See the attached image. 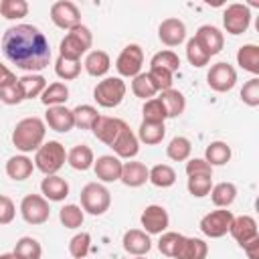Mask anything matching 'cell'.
<instances>
[{
	"instance_id": "obj_1",
	"label": "cell",
	"mask_w": 259,
	"mask_h": 259,
	"mask_svg": "<svg viewBox=\"0 0 259 259\" xmlns=\"http://www.w3.org/2000/svg\"><path fill=\"white\" fill-rule=\"evenodd\" d=\"M4 57L22 71H42L51 61V45L34 24L10 26L2 36Z\"/></svg>"
},
{
	"instance_id": "obj_2",
	"label": "cell",
	"mask_w": 259,
	"mask_h": 259,
	"mask_svg": "<svg viewBox=\"0 0 259 259\" xmlns=\"http://www.w3.org/2000/svg\"><path fill=\"white\" fill-rule=\"evenodd\" d=\"M45 121L40 117H24L16 123L14 132H12V144L16 146V150L20 152H36L42 142H45Z\"/></svg>"
},
{
	"instance_id": "obj_3",
	"label": "cell",
	"mask_w": 259,
	"mask_h": 259,
	"mask_svg": "<svg viewBox=\"0 0 259 259\" xmlns=\"http://www.w3.org/2000/svg\"><path fill=\"white\" fill-rule=\"evenodd\" d=\"M93 42V34L87 26L79 24L75 28H71L65 38L59 45V57L69 59V61H79L83 53H87V49H91Z\"/></svg>"
},
{
	"instance_id": "obj_4",
	"label": "cell",
	"mask_w": 259,
	"mask_h": 259,
	"mask_svg": "<svg viewBox=\"0 0 259 259\" xmlns=\"http://www.w3.org/2000/svg\"><path fill=\"white\" fill-rule=\"evenodd\" d=\"M65 160H67L65 146H63L61 142H55V140L42 144V146L36 150V154H34V166H36L42 174H47V176L57 174V172L63 168Z\"/></svg>"
},
{
	"instance_id": "obj_5",
	"label": "cell",
	"mask_w": 259,
	"mask_h": 259,
	"mask_svg": "<svg viewBox=\"0 0 259 259\" xmlns=\"http://www.w3.org/2000/svg\"><path fill=\"white\" fill-rule=\"evenodd\" d=\"M125 83L119 77H105L103 81H99L93 89V99L97 101V105L111 109L117 107L123 97H125Z\"/></svg>"
},
{
	"instance_id": "obj_6",
	"label": "cell",
	"mask_w": 259,
	"mask_h": 259,
	"mask_svg": "<svg viewBox=\"0 0 259 259\" xmlns=\"http://www.w3.org/2000/svg\"><path fill=\"white\" fill-rule=\"evenodd\" d=\"M81 206H83V210H87L89 214H95V217H99V214H103L107 208H109V204H111V194H109V190L103 186V184H99V182H89V184H85L83 188H81Z\"/></svg>"
},
{
	"instance_id": "obj_7",
	"label": "cell",
	"mask_w": 259,
	"mask_h": 259,
	"mask_svg": "<svg viewBox=\"0 0 259 259\" xmlns=\"http://www.w3.org/2000/svg\"><path fill=\"white\" fill-rule=\"evenodd\" d=\"M20 214L28 225H42L51 217L49 200L40 194H26L20 202Z\"/></svg>"
},
{
	"instance_id": "obj_8",
	"label": "cell",
	"mask_w": 259,
	"mask_h": 259,
	"mask_svg": "<svg viewBox=\"0 0 259 259\" xmlns=\"http://www.w3.org/2000/svg\"><path fill=\"white\" fill-rule=\"evenodd\" d=\"M233 219H235V214L231 210L217 208V210H212V212H208L200 219V231L210 239H219V237L229 233Z\"/></svg>"
},
{
	"instance_id": "obj_9",
	"label": "cell",
	"mask_w": 259,
	"mask_h": 259,
	"mask_svg": "<svg viewBox=\"0 0 259 259\" xmlns=\"http://www.w3.org/2000/svg\"><path fill=\"white\" fill-rule=\"evenodd\" d=\"M142 65H144V51L140 45H127L123 47V51L119 53L117 61H115V69L121 77H136L140 75L142 71Z\"/></svg>"
},
{
	"instance_id": "obj_10",
	"label": "cell",
	"mask_w": 259,
	"mask_h": 259,
	"mask_svg": "<svg viewBox=\"0 0 259 259\" xmlns=\"http://www.w3.org/2000/svg\"><path fill=\"white\" fill-rule=\"evenodd\" d=\"M206 83L217 93L231 91L235 87V83H237V71H235L233 65L221 61V63H217V65L210 67V71L206 75Z\"/></svg>"
},
{
	"instance_id": "obj_11",
	"label": "cell",
	"mask_w": 259,
	"mask_h": 259,
	"mask_svg": "<svg viewBox=\"0 0 259 259\" xmlns=\"http://www.w3.org/2000/svg\"><path fill=\"white\" fill-rule=\"evenodd\" d=\"M51 20L63 30H71L81 24V12L71 0H59L51 6Z\"/></svg>"
},
{
	"instance_id": "obj_12",
	"label": "cell",
	"mask_w": 259,
	"mask_h": 259,
	"mask_svg": "<svg viewBox=\"0 0 259 259\" xmlns=\"http://www.w3.org/2000/svg\"><path fill=\"white\" fill-rule=\"evenodd\" d=\"M251 24V10L245 4H231L223 14V26L229 34H243Z\"/></svg>"
},
{
	"instance_id": "obj_13",
	"label": "cell",
	"mask_w": 259,
	"mask_h": 259,
	"mask_svg": "<svg viewBox=\"0 0 259 259\" xmlns=\"http://www.w3.org/2000/svg\"><path fill=\"white\" fill-rule=\"evenodd\" d=\"M168 223H170V217L166 208L160 204H150L142 212V227L148 235H162L168 229Z\"/></svg>"
},
{
	"instance_id": "obj_14",
	"label": "cell",
	"mask_w": 259,
	"mask_h": 259,
	"mask_svg": "<svg viewBox=\"0 0 259 259\" xmlns=\"http://www.w3.org/2000/svg\"><path fill=\"white\" fill-rule=\"evenodd\" d=\"M45 123L59 134H67L75 127V117H73V109H67L65 105H53L47 109L45 113Z\"/></svg>"
},
{
	"instance_id": "obj_15",
	"label": "cell",
	"mask_w": 259,
	"mask_h": 259,
	"mask_svg": "<svg viewBox=\"0 0 259 259\" xmlns=\"http://www.w3.org/2000/svg\"><path fill=\"white\" fill-rule=\"evenodd\" d=\"M194 38L198 40V45L204 49V53H206L208 57L219 55V53L223 51V45H225L223 32H221L217 26H212V24H202V26L196 30Z\"/></svg>"
},
{
	"instance_id": "obj_16",
	"label": "cell",
	"mask_w": 259,
	"mask_h": 259,
	"mask_svg": "<svg viewBox=\"0 0 259 259\" xmlns=\"http://www.w3.org/2000/svg\"><path fill=\"white\" fill-rule=\"evenodd\" d=\"M123 125H125V121H123V119H119V117L99 115V117L95 119V123H93L91 132H93V136H95L99 142H103V144L111 146V144H113V140L117 138V134H119V130H121Z\"/></svg>"
},
{
	"instance_id": "obj_17",
	"label": "cell",
	"mask_w": 259,
	"mask_h": 259,
	"mask_svg": "<svg viewBox=\"0 0 259 259\" xmlns=\"http://www.w3.org/2000/svg\"><path fill=\"white\" fill-rule=\"evenodd\" d=\"M113 152H115V156L117 158H134L138 152H140V142H138V136L130 130V125L125 123L121 130H119V134H117V138L113 140V144L109 146Z\"/></svg>"
},
{
	"instance_id": "obj_18",
	"label": "cell",
	"mask_w": 259,
	"mask_h": 259,
	"mask_svg": "<svg viewBox=\"0 0 259 259\" xmlns=\"http://www.w3.org/2000/svg\"><path fill=\"white\" fill-rule=\"evenodd\" d=\"M229 233L233 235V239L243 247L247 245L249 241H253L255 237H259V231H257V221L249 214H241V217H235L233 223H231V229Z\"/></svg>"
},
{
	"instance_id": "obj_19",
	"label": "cell",
	"mask_w": 259,
	"mask_h": 259,
	"mask_svg": "<svg viewBox=\"0 0 259 259\" xmlns=\"http://www.w3.org/2000/svg\"><path fill=\"white\" fill-rule=\"evenodd\" d=\"M121 160L117 156H111V154H105V156H99L95 162H93V170H95V176L101 180V182H115L119 180L121 176Z\"/></svg>"
},
{
	"instance_id": "obj_20",
	"label": "cell",
	"mask_w": 259,
	"mask_h": 259,
	"mask_svg": "<svg viewBox=\"0 0 259 259\" xmlns=\"http://www.w3.org/2000/svg\"><path fill=\"white\" fill-rule=\"evenodd\" d=\"M121 245L125 249V253L134 255V257H142L146 255L150 249H152V241H150V235L146 231H140V229H130L123 233V239H121Z\"/></svg>"
},
{
	"instance_id": "obj_21",
	"label": "cell",
	"mask_w": 259,
	"mask_h": 259,
	"mask_svg": "<svg viewBox=\"0 0 259 259\" xmlns=\"http://www.w3.org/2000/svg\"><path fill=\"white\" fill-rule=\"evenodd\" d=\"M206 255H208V245L202 239L182 235L172 259H206Z\"/></svg>"
},
{
	"instance_id": "obj_22",
	"label": "cell",
	"mask_w": 259,
	"mask_h": 259,
	"mask_svg": "<svg viewBox=\"0 0 259 259\" xmlns=\"http://www.w3.org/2000/svg\"><path fill=\"white\" fill-rule=\"evenodd\" d=\"M158 36L166 47H178L186 38V26L180 18H166L158 28Z\"/></svg>"
},
{
	"instance_id": "obj_23",
	"label": "cell",
	"mask_w": 259,
	"mask_h": 259,
	"mask_svg": "<svg viewBox=\"0 0 259 259\" xmlns=\"http://www.w3.org/2000/svg\"><path fill=\"white\" fill-rule=\"evenodd\" d=\"M40 192L47 200H53V202H61L69 196V184L65 178L57 176V174H51L47 178H42L40 182Z\"/></svg>"
},
{
	"instance_id": "obj_24",
	"label": "cell",
	"mask_w": 259,
	"mask_h": 259,
	"mask_svg": "<svg viewBox=\"0 0 259 259\" xmlns=\"http://www.w3.org/2000/svg\"><path fill=\"white\" fill-rule=\"evenodd\" d=\"M148 174H150V168L146 164H142V162H125L121 166L119 180L130 188H138V186L148 182Z\"/></svg>"
},
{
	"instance_id": "obj_25",
	"label": "cell",
	"mask_w": 259,
	"mask_h": 259,
	"mask_svg": "<svg viewBox=\"0 0 259 259\" xmlns=\"http://www.w3.org/2000/svg\"><path fill=\"white\" fill-rule=\"evenodd\" d=\"M67 162H69L71 168L85 172V170H89V168L93 166V162H95V160H93V150H91L87 144H77V146H73V148L69 150Z\"/></svg>"
},
{
	"instance_id": "obj_26",
	"label": "cell",
	"mask_w": 259,
	"mask_h": 259,
	"mask_svg": "<svg viewBox=\"0 0 259 259\" xmlns=\"http://www.w3.org/2000/svg\"><path fill=\"white\" fill-rule=\"evenodd\" d=\"M83 67L91 77H103L111 67V59H109V55L105 51H91L85 57Z\"/></svg>"
},
{
	"instance_id": "obj_27",
	"label": "cell",
	"mask_w": 259,
	"mask_h": 259,
	"mask_svg": "<svg viewBox=\"0 0 259 259\" xmlns=\"http://www.w3.org/2000/svg\"><path fill=\"white\" fill-rule=\"evenodd\" d=\"M237 198V186L233 182H219L210 188V200L217 208H229Z\"/></svg>"
},
{
	"instance_id": "obj_28",
	"label": "cell",
	"mask_w": 259,
	"mask_h": 259,
	"mask_svg": "<svg viewBox=\"0 0 259 259\" xmlns=\"http://www.w3.org/2000/svg\"><path fill=\"white\" fill-rule=\"evenodd\" d=\"M34 170V164L26 156H12L6 162V174L12 180H26Z\"/></svg>"
},
{
	"instance_id": "obj_29",
	"label": "cell",
	"mask_w": 259,
	"mask_h": 259,
	"mask_svg": "<svg viewBox=\"0 0 259 259\" xmlns=\"http://www.w3.org/2000/svg\"><path fill=\"white\" fill-rule=\"evenodd\" d=\"M160 101L164 103L166 117H178L184 111V107H186V99H184V95L178 89H166V91H162Z\"/></svg>"
},
{
	"instance_id": "obj_30",
	"label": "cell",
	"mask_w": 259,
	"mask_h": 259,
	"mask_svg": "<svg viewBox=\"0 0 259 259\" xmlns=\"http://www.w3.org/2000/svg\"><path fill=\"white\" fill-rule=\"evenodd\" d=\"M18 85L22 89V95L24 99H34V97H40L42 91L47 89V79L42 75H24L18 79Z\"/></svg>"
},
{
	"instance_id": "obj_31",
	"label": "cell",
	"mask_w": 259,
	"mask_h": 259,
	"mask_svg": "<svg viewBox=\"0 0 259 259\" xmlns=\"http://www.w3.org/2000/svg\"><path fill=\"white\" fill-rule=\"evenodd\" d=\"M237 63L245 71L257 75L259 73V47L257 45H243L237 51Z\"/></svg>"
},
{
	"instance_id": "obj_32",
	"label": "cell",
	"mask_w": 259,
	"mask_h": 259,
	"mask_svg": "<svg viewBox=\"0 0 259 259\" xmlns=\"http://www.w3.org/2000/svg\"><path fill=\"white\" fill-rule=\"evenodd\" d=\"M67 99H69V87H67L65 83H61V81L47 85V89H45L42 95H40V101H42L47 107H53V105H65Z\"/></svg>"
},
{
	"instance_id": "obj_33",
	"label": "cell",
	"mask_w": 259,
	"mask_h": 259,
	"mask_svg": "<svg viewBox=\"0 0 259 259\" xmlns=\"http://www.w3.org/2000/svg\"><path fill=\"white\" fill-rule=\"evenodd\" d=\"M166 136V127L164 123H150V121H142L138 127V142H144L148 146L160 144Z\"/></svg>"
},
{
	"instance_id": "obj_34",
	"label": "cell",
	"mask_w": 259,
	"mask_h": 259,
	"mask_svg": "<svg viewBox=\"0 0 259 259\" xmlns=\"http://www.w3.org/2000/svg\"><path fill=\"white\" fill-rule=\"evenodd\" d=\"M204 160L210 166H223L231 160V146L227 142H210L204 150Z\"/></svg>"
},
{
	"instance_id": "obj_35",
	"label": "cell",
	"mask_w": 259,
	"mask_h": 259,
	"mask_svg": "<svg viewBox=\"0 0 259 259\" xmlns=\"http://www.w3.org/2000/svg\"><path fill=\"white\" fill-rule=\"evenodd\" d=\"M148 180L158 188H168V186H172L176 182V172L168 164H156L154 168H150Z\"/></svg>"
},
{
	"instance_id": "obj_36",
	"label": "cell",
	"mask_w": 259,
	"mask_h": 259,
	"mask_svg": "<svg viewBox=\"0 0 259 259\" xmlns=\"http://www.w3.org/2000/svg\"><path fill=\"white\" fill-rule=\"evenodd\" d=\"M12 253H14L16 259H40L42 247H40V243H38L36 239H32V237H22V239L16 241Z\"/></svg>"
},
{
	"instance_id": "obj_37",
	"label": "cell",
	"mask_w": 259,
	"mask_h": 259,
	"mask_svg": "<svg viewBox=\"0 0 259 259\" xmlns=\"http://www.w3.org/2000/svg\"><path fill=\"white\" fill-rule=\"evenodd\" d=\"M190 152H192V146H190V140L184 138V136H176L170 140V144L166 146V154L170 160L174 162H184L190 158Z\"/></svg>"
},
{
	"instance_id": "obj_38",
	"label": "cell",
	"mask_w": 259,
	"mask_h": 259,
	"mask_svg": "<svg viewBox=\"0 0 259 259\" xmlns=\"http://www.w3.org/2000/svg\"><path fill=\"white\" fill-rule=\"evenodd\" d=\"M142 115L144 119L142 121H150V123H164L166 117V109H164V103L160 101V97H152L144 103L142 107Z\"/></svg>"
},
{
	"instance_id": "obj_39",
	"label": "cell",
	"mask_w": 259,
	"mask_h": 259,
	"mask_svg": "<svg viewBox=\"0 0 259 259\" xmlns=\"http://www.w3.org/2000/svg\"><path fill=\"white\" fill-rule=\"evenodd\" d=\"M83 208L77 206V204H65L61 210H59V221L65 229H77L83 225Z\"/></svg>"
},
{
	"instance_id": "obj_40",
	"label": "cell",
	"mask_w": 259,
	"mask_h": 259,
	"mask_svg": "<svg viewBox=\"0 0 259 259\" xmlns=\"http://www.w3.org/2000/svg\"><path fill=\"white\" fill-rule=\"evenodd\" d=\"M73 117H75V125L77 127H81V130H91L93 127V123H95V119L99 117V113H97V109L93 107V105H77L75 109H73Z\"/></svg>"
},
{
	"instance_id": "obj_41",
	"label": "cell",
	"mask_w": 259,
	"mask_h": 259,
	"mask_svg": "<svg viewBox=\"0 0 259 259\" xmlns=\"http://www.w3.org/2000/svg\"><path fill=\"white\" fill-rule=\"evenodd\" d=\"M55 73H57V77H61L63 81H73V79H77L79 73H81V61H69V59L59 57L57 63H55Z\"/></svg>"
},
{
	"instance_id": "obj_42",
	"label": "cell",
	"mask_w": 259,
	"mask_h": 259,
	"mask_svg": "<svg viewBox=\"0 0 259 259\" xmlns=\"http://www.w3.org/2000/svg\"><path fill=\"white\" fill-rule=\"evenodd\" d=\"M132 91H134V95L136 97H140V99H152L158 91H156V87L152 85V81H150V77H148V73H140V75H136L134 77V81H132Z\"/></svg>"
},
{
	"instance_id": "obj_43",
	"label": "cell",
	"mask_w": 259,
	"mask_h": 259,
	"mask_svg": "<svg viewBox=\"0 0 259 259\" xmlns=\"http://www.w3.org/2000/svg\"><path fill=\"white\" fill-rule=\"evenodd\" d=\"M186 188H188V192H190L192 196L202 198V196L210 194V188H212V176H188Z\"/></svg>"
},
{
	"instance_id": "obj_44",
	"label": "cell",
	"mask_w": 259,
	"mask_h": 259,
	"mask_svg": "<svg viewBox=\"0 0 259 259\" xmlns=\"http://www.w3.org/2000/svg\"><path fill=\"white\" fill-rule=\"evenodd\" d=\"M91 247V235L89 233H77L71 241H69V253L75 259H85Z\"/></svg>"
},
{
	"instance_id": "obj_45",
	"label": "cell",
	"mask_w": 259,
	"mask_h": 259,
	"mask_svg": "<svg viewBox=\"0 0 259 259\" xmlns=\"http://www.w3.org/2000/svg\"><path fill=\"white\" fill-rule=\"evenodd\" d=\"M186 59H188V63L192 67H204L210 61V57L204 53V49L198 45V40L194 36L186 42Z\"/></svg>"
},
{
	"instance_id": "obj_46",
	"label": "cell",
	"mask_w": 259,
	"mask_h": 259,
	"mask_svg": "<svg viewBox=\"0 0 259 259\" xmlns=\"http://www.w3.org/2000/svg\"><path fill=\"white\" fill-rule=\"evenodd\" d=\"M150 67H162V69H168L170 73H174L180 67V59H178V55L174 51H160V53H156L152 57Z\"/></svg>"
},
{
	"instance_id": "obj_47",
	"label": "cell",
	"mask_w": 259,
	"mask_h": 259,
	"mask_svg": "<svg viewBox=\"0 0 259 259\" xmlns=\"http://www.w3.org/2000/svg\"><path fill=\"white\" fill-rule=\"evenodd\" d=\"M172 75L168 69H162V67H150L148 71V77L152 81V85L156 87V91H166V89H172Z\"/></svg>"
},
{
	"instance_id": "obj_48",
	"label": "cell",
	"mask_w": 259,
	"mask_h": 259,
	"mask_svg": "<svg viewBox=\"0 0 259 259\" xmlns=\"http://www.w3.org/2000/svg\"><path fill=\"white\" fill-rule=\"evenodd\" d=\"M28 14L26 0H2V16L8 20H16Z\"/></svg>"
},
{
	"instance_id": "obj_49",
	"label": "cell",
	"mask_w": 259,
	"mask_h": 259,
	"mask_svg": "<svg viewBox=\"0 0 259 259\" xmlns=\"http://www.w3.org/2000/svg\"><path fill=\"white\" fill-rule=\"evenodd\" d=\"M0 101L6 103V105H18L20 101H24V95H22V89H20L18 81L0 85Z\"/></svg>"
},
{
	"instance_id": "obj_50",
	"label": "cell",
	"mask_w": 259,
	"mask_h": 259,
	"mask_svg": "<svg viewBox=\"0 0 259 259\" xmlns=\"http://www.w3.org/2000/svg\"><path fill=\"white\" fill-rule=\"evenodd\" d=\"M180 233H174V231H164L160 241H158V251L166 257H174L176 253V247H178V241H180Z\"/></svg>"
},
{
	"instance_id": "obj_51",
	"label": "cell",
	"mask_w": 259,
	"mask_h": 259,
	"mask_svg": "<svg viewBox=\"0 0 259 259\" xmlns=\"http://www.w3.org/2000/svg\"><path fill=\"white\" fill-rule=\"evenodd\" d=\"M241 99H243V103H247L249 107H257V105H259V79H257V77L249 79V81L243 85V89H241Z\"/></svg>"
},
{
	"instance_id": "obj_52",
	"label": "cell",
	"mask_w": 259,
	"mask_h": 259,
	"mask_svg": "<svg viewBox=\"0 0 259 259\" xmlns=\"http://www.w3.org/2000/svg\"><path fill=\"white\" fill-rule=\"evenodd\" d=\"M188 176H212V166L204 158H192L186 162Z\"/></svg>"
},
{
	"instance_id": "obj_53",
	"label": "cell",
	"mask_w": 259,
	"mask_h": 259,
	"mask_svg": "<svg viewBox=\"0 0 259 259\" xmlns=\"http://www.w3.org/2000/svg\"><path fill=\"white\" fill-rule=\"evenodd\" d=\"M14 214H16V206H14L12 198H8L6 194H0V225L12 223Z\"/></svg>"
},
{
	"instance_id": "obj_54",
	"label": "cell",
	"mask_w": 259,
	"mask_h": 259,
	"mask_svg": "<svg viewBox=\"0 0 259 259\" xmlns=\"http://www.w3.org/2000/svg\"><path fill=\"white\" fill-rule=\"evenodd\" d=\"M243 251L249 255V259H259V237H255L253 241L243 245Z\"/></svg>"
},
{
	"instance_id": "obj_55",
	"label": "cell",
	"mask_w": 259,
	"mask_h": 259,
	"mask_svg": "<svg viewBox=\"0 0 259 259\" xmlns=\"http://www.w3.org/2000/svg\"><path fill=\"white\" fill-rule=\"evenodd\" d=\"M14 81H18V79H16V75H14L6 65H2V63H0V85L14 83Z\"/></svg>"
},
{
	"instance_id": "obj_56",
	"label": "cell",
	"mask_w": 259,
	"mask_h": 259,
	"mask_svg": "<svg viewBox=\"0 0 259 259\" xmlns=\"http://www.w3.org/2000/svg\"><path fill=\"white\" fill-rule=\"evenodd\" d=\"M0 259H16V257H14V253H4V255H0Z\"/></svg>"
},
{
	"instance_id": "obj_57",
	"label": "cell",
	"mask_w": 259,
	"mask_h": 259,
	"mask_svg": "<svg viewBox=\"0 0 259 259\" xmlns=\"http://www.w3.org/2000/svg\"><path fill=\"white\" fill-rule=\"evenodd\" d=\"M0 14H2V0H0Z\"/></svg>"
},
{
	"instance_id": "obj_58",
	"label": "cell",
	"mask_w": 259,
	"mask_h": 259,
	"mask_svg": "<svg viewBox=\"0 0 259 259\" xmlns=\"http://www.w3.org/2000/svg\"><path fill=\"white\" fill-rule=\"evenodd\" d=\"M136 259H146V257H144V255H142V257H136Z\"/></svg>"
}]
</instances>
